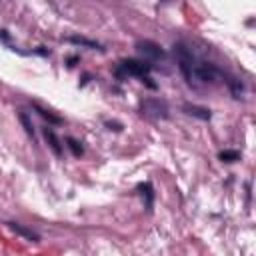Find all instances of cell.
Instances as JSON below:
<instances>
[{"mask_svg": "<svg viewBox=\"0 0 256 256\" xmlns=\"http://www.w3.org/2000/svg\"><path fill=\"white\" fill-rule=\"evenodd\" d=\"M104 126H106L108 130H114V132H120V130L124 128V126H122L120 122H116V120H106V122H104Z\"/></svg>", "mask_w": 256, "mask_h": 256, "instance_id": "obj_13", "label": "cell"}, {"mask_svg": "<svg viewBox=\"0 0 256 256\" xmlns=\"http://www.w3.org/2000/svg\"><path fill=\"white\" fill-rule=\"evenodd\" d=\"M32 108L44 118V120H48L50 124H62V118L60 116H56V114H52L50 110H46V108H42V106H38V104H32Z\"/></svg>", "mask_w": 256, "mask_h": 256, "instance_id": "obj_9", "label": "cell"}, {"mask_svg": "<svg viewBox=\"0 0 256 256\" xmlns=\"http://www.w3.org/2000/svg\"><path fill=\"white\" fill-rule=\"evenodd\" d=\"M136 192L142 196L146 210L152 212V206H154V188H152V184H150V182H140V184L136 186Z\"/></svg>", "mask_w": 256, "mask_h": 256, "instance_id": "obj_4", "label": "cell"}, {"mask_svg": "<svg viewBox=\"0 0 256 256\" xmlns=\"http://www.w3.org/2000/svg\"><path fill=\"white\" fill-rule=\"evenodd\" d=\"M218 160L220 162H226V164L236 162V160H240V152L238 150H220L218 152Z\"/></svg>", "mask_w": 256, "mask_h": 256, "instance_id": "obj_10", "label": "cell"}, {"mask_svg": "<svg viewBox=\"0 0 256 256\" xmlns=\"http://www.w3.org/2000/svg\"><path fill=\"white\" fill-rule=\"evenodd\" d=\"M140 114L144 118H152V120L168 118V104L160 98H144L140 102Z\"/></svg>", "mask_w": 256, "mask_h": 256, "instance_id": "obj_2", "label": "cell"}, {"mask_svg": "<svg viewBox=\"0 0 256 256\" xmlns=\"http://www.w3.org/2000/svg\"><path fill=\"white\" fill-rule=\"evenodd\" d=\"M0 40H2V42H6V44L10 42V36H8V32H6V30H0Z\"/></svg>", "mask_w": 256, "mask_h": 256, "instance_id": "obj_14", "label": "cell"}, {"mask_svg": "<svg viewBox=\"0 0 256 256\" xmlns=\"http://www.w3.org/2000/svg\"><path fill=\"white\" fill-rule=\"evenodd\" d=\"M150 70H152V64L150 62H146V60H138V58H124V60H120L118 62V66H116V70H114V74H116V78H120V80H124V78H130V76H134V78H146L148 74H150Z\"/></svg>", "mask_w": 256, "mask_h": 256, "instance_id": "obj_1", "label": "cell"}, {"mask_svg": "<svg viewBox=\"0 0 256 256\" xmlns=\"http://www.w3.org/2000/svg\"><path fill=\"white\" fill-rule=\"evenodd\" d=\"M66 146L70 148V152H72L74 156H82V154H84V148H82V144H80L76 138H66Z\"/></svg>", "mask_w": 256, "mask_h": 256, "instance_id": "obj_12", "label": "cell"}, {"mask_svg": "<svg viewBox=\"0 0 256 256\" xmlns=\"http://www.w3.org/2000/svg\"><path fill=\"white\" fill-rule=\"evenodd\" d=\"M42 132H44V138H46V142H48L50 150H52L56 156H62V142H60V138L56 136V132H54L50 126H46Z\"/></svg>", "mask_w": 256, "mask_h": 256, "instance_id": "obj_7", "label": "cell"}, {"mask_svg": "<svg viewBox=\"0 0 256 256\" xmlns=\"http://www.w3.org/2000/svg\"><path fill=\"white\" fill-rule=\"evenodd\" d=\"M136 50L146 58V62H150V60H162L166 56V52L162 50V46H158L152 40H138L136 42Z\"/></svg>", "mask_w": 256, "mask_h": 256, "instance_id": "obj_3", "label": "cell"}, {"mask_svg": "<svg viewBox=\"0 0 256 256\" xmlns=\"http://www.w3.org/2000/svg\"><path fill=\"white\" fill-rule=\"evenodd\" d=\"M182 110L188 114V116H194V118H200V120H210L212 118V112L208 110V108H204V106H196V104H184L182 106Z\"/></svg>", "mask_w": 256, "mask_h": 256, "instance_id": "obj_6", "label": "cell"}, {"mask_svg": "<svg viewBox=\"0 0 256 256\" xmlns=\"http://www.w3.org/2000/svg\"><path fill=\"white\" fill-rule=\"evenodd\" d=\"M18 118H20V122H22V126H24V130H26V134L34 140L36 138V134H34V126H32V122H30V118H28V114L26 112H18Z\"/></svg>", "mask_w": 256, "mask_h": 256, "instance_id": "obj_11", "label": "cell"}, {"mask_svg": "<svg viewBox=\"0 0 256 256\" xmlns=\"http://www.w3.org/2000/svg\"><path fill=\"white\" fill-rule=\"evenodd\" d=\"M6 226H8L14 234H18V236H22V238H26V240H32V242H38V240H40V236H38L34 230H30V228H26V226H22V224H18V222H6Z\"/></svg>", "mask_w": 256, "mask_h": 256, "instance_id": "obj_5", "label": "cell"}, {"mask_svg": "<svg viewBox=\"0 0 256 256\" xmlns=\"http://www.w3.org/2000/svg\"><path fill=\"white\" fill-rule=\"evenodd\" d=\"M70 44H76V46H84V48H90V50H104L102 44H98L96 40H90V38H84V36H68L66 38Z\"/></svg>", "mask_w": 256, "mask_h": 256, "instance_id": "obj_8", "label": "cell"}, {"mask_svg": "<svg viewBox=\"0 0 256 256\" xmlns=\"http://www.w3.org/2000/svg\"><path fill=\"white\" fill-rule=\"evenodd\" d=\"M78 60H80L78 56H70V58H68V68H72V66H74V64H76Z\"/></svg>", "mask_w": 256, "mask_h": 256, "instance_id": "obj_15", "label": "cell"}]
</instances>
